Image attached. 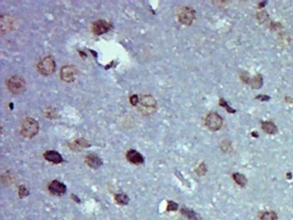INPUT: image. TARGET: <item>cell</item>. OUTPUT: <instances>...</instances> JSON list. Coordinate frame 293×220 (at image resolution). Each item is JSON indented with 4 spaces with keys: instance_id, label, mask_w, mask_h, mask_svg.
Here are the masks:
<instances>
[{
    "instance_id": "obj_25",
    "label": "cell",
    "mask_w": 293,
    "mask_h": 220,
    "mask_svg": "<svg viewBox=\"0 0 293 220\" xmlns=\"http://www.w3.org/2000/svg\"><path fill=\"white\" fill-rule=\"evenodd\" d=\"M71 198L73 199L74 201L77 202V203H80V202H81L80 199H79L78 197H77V196H75V194H72V195H71Z\"/></svg>"
},
{
    "instance_id": "obj_5",
    "label": "cell",
    "mask_w": 293,
    "mask_h": 220,
    "mask_svg": "<svg viewBox=\"0 0 293 220\" xmlns=\"http://www.w3.org/2000/svg\"><path fill=\"white\" fill-rule=\"evenodd\" d=\"M195 18V11L189 7H184L181 9L178 14V19L180 23L190 25Z\"/></svg>"
},
{
    "instance_id": "obj_10",
    "label": "cell",
    "mask_w": 293,
    "mask_h": 220,
    "mask_svg": "<svg viewBox=\"0 0 293 220\" xmlns=\"http://www.w3.org/2000/svg\"><path fill=\"white\" fill-rule=\"evenodd\" d=\"M126 158H127V160H128L130 163L137 165L141 164V163H143L145 162L144 156H143L139 152H137V151H135V150H129V151H127V153H126Z\"/></svg>"
},
{
    "instance_id": "obj_18",
    "label": "cell",
    "mask_w": 293,
    "mask_h": 220,
    "mask_svg": "<svg viewBox=\"0 0 293 220\" xmlns=\"http://www.w3.org/2000/svg\"><path fill=\"white\" fill-rule=\"evenodd\" d=\"M262 82H263V80H262V78H261V75H256L255 78H253L250 80V84L252 85L253 88H261L262 86Z\"/></svg>"
},
{
    "instance_id": "obj_13",
    "label": "cell",
    "mask_w": 293,
    "mask_h": 220,
    "mask_svg": "<svg viewBox=\"0 0 293 220\" xmlns=\"http://www.w3.org/2000/svg\"><path fill=\"white\" fill-rule=\"evenodd\" d=\"M181 215L186 217V218L189 220L201 219L200 216L199 215L198 213H196V212L193 211V210H192V209H189V208H187V207H182V208L181 209Z\"/></svg>"
},
{
    "instance_id": "obj_19",
    "label": "cell",
    "mask_w": 293,
    "mask_h": 220,
    "mask_svg": "<svg viewBox=\"0 0 293 220\" xmlns=\"http://www.w3.org/2000/svg\"><path fill=\"white\" fill-rule=\"evenodd\" d=\"M178 204L172 200H168V206H167V211H175L178 210Z\"/></svg>"
},
{
    "instance_id": "obj_23",
    "label": "cell",
    "mask_w": 293,
    "mask_h": 220,
    "mask_svg": "<svg viewBox=\"0 0 293 220\" xmlns=\"http://www.w3.org/2000/svg\"><path fill=\"white\" fill-rule=\"evenodd\" d=\"M256 99H259V100H261V101H269V100H270V97L268 96H262V95H260V96H257Z\"/></svg>"
},
{
    "instance_id": "obj_9",
    "label": "cell",
    "mask_w": 293,
    "mask_h": 220,
    "mask_svg": "<svg viewBox=\"0 0 293 220\" xmlns=\"http://www.w3.org/2000/svg\"><path fill=\"white\" fill-rule=\"evenodd\" d=\"M109 28V23H107L106 21H103V20H99V21H97V22L94 23V25H93V32H94L95 35H102V34H104L107 31H108Z\"/></svg>"
},
{
    "instance_id": "obj_11",
    "label": "cell",
    "mask_w": 293,
    "mask_h": 220,
    "mask_svg": "<svg viewBox=\"0 0 293 220\" xmlns=\"http://www.w3.org/2000/svg\"><path fill=\"white\" fill-rule=\"evenodd\" d=\"M44 158L53 163H60L63 162V157L58 151H47L44 153Z\"/></svg>"
},
{
    "instance_id": "obj_7",
    "label": "cell",
    "mask_w": 293,
    "mask_h": 220,
    "mask_svg": "<svg viewBox=\"0 0 293 220\" xmlns=\"http://www.w3.org/2000/svg\"><path fill=\"white\" fill-rule=\"evenodd\" d=\"M138 103L141 107V111H144V113L149 111V114H151L152 111L155 110L156 108V101L155 99L151 96H144L140 98L138 101Z\"/></svg>"
},
{
    "instance_id": "obj_2",
    "label": "cell",
    "mask_w": 293,
    "mask_h": 220,
    "mask_svg": "<svg viewBox=\"0 0 293 220\" xmlns=\"http://www.w3.org/2000/svg\"><path fill=\"white\" fill-rule=\"evenodd\" d=\"M7 87L11 93L15 95L22 94L25 90L26 82L23 77H20L18 75L12 76L7 81Z\"/></svg>"
},
{
    "instance_id": "obj_28",
    "label": "cell",
    "mask_w": 293,
    "mask_h": 220,
    "mask_svg": "<svg viewBox=\"0 0 293 220\" xmlns=\"http://www.w3.org/2000/svg\"><path fill=\"white\" fill-rule=\"evenodd\" d=\"M252 135L253 136H255V137H258V133H252Z\"/></svg>"
},
{
    "instance_id": "obj_22",
    "label": "cell",
    "mask_w": 293,
    "mask_h": 220,
    "mask_svg": "<svg viewBox=\"0 0 293 220\" xmlns=\"http://www.w3.org/2000/svg\"><path fill=\"white\" fill-rule=\"evenodd\" d=\"M219 103H220V105L222 106V107L225 108L227 109V111H228L229 113H236V110H234L233 108H231L230 107H229L228 103H227V102H226V101H225L224 99H221V100H220V101H219Z\"/></svg>"
},
{
    "instance_id": "obj_3",
    "label": "cell",
    "mask_w": 293,
    "mask_h": 220,
    "mask_svg": "<svg viewBox=\"0 0 293 220\" xmlns=\"http://www.w3.org/2000/svg\"><path fill=\"white\" fill-rule=\"evenodd\" d=\"M54 60L51 57L47 56L45 57L43 60H41L38 64V71L44 76H47L52 74L55 70Z\"/></svg>"
},
{
    "instance_id": "obj_26",
    "label": "cell",
    "mask_w": 293,
    "mask_h": 220,
    "mask_svg": "<svg viewBox=\"0 0 293 220\" xmlns=\"http://www.w3.org/2000/svg\"><path fill=\"white\" fill-rule=\"evenodd\" d=\"M286 177H287V179H288V180H291V179L292 178V174H291V172H288V173H287V174H286Z\"/></svg>"
},
{
    "instance_id": "obj_1",
    "label": "cell",
    "mask_w": 293,
    "mask_h": 220,
    "mask_svg": "<svg viewBox=\"0 0 293 220\" xmlns=\"http://www.w3.org/2000/svg\"><path fill=\"white\" fill-rule=\"evenodd\" d=\"M39 131V124L33 118H26L23 119V121L21 124V128L20 132L23 137L25 138H32L35 136Z\"/></svg>"
},
{
    "instance_id": "obj_24",
    "label": "cell",
    "mask_w": 293,
    "mask_h": 220,
    "mask_svg": "<svg viewBox=\"0 0 293 220\" xmlns=\"http://www.w3.org/2000/svg\"><path fill=\"white\" fill-rule=\"evenodd\" d=\"M131 101H132V103H133V105H136L137 103H138V98H137V96H132V97H131Z\"/></svg>"
},
{
    "instance_id": "obj_27",
    "label": "cell",
    "mask_w": 293,
    "mask_h": 220,
    "mask_svg": "<svg viewBox=\"0 0 293 220\" xmlns=\"http://www.w3.org/2000/svg\"><path fill=\"white\" fill-rule=\"evenodd\" d=\"M264 5H266V2H262V3H261V4L259 5V7H260V8H262Z\"/></svg>"
},
{
    "instance_id": "obj_8",
    "label": "cell",
    "mask_w": 293,
    "mask_h": 220,
    "mask_svg": "<svg viewBox=\"0 0 293 220\" xmlns=\"http://www.w3.org/2000/svg\"><path fill=\"white\" fill-rule=\"evenodd\" d=\"M48 191L53 195L60 196V195L64 194L66 192V186L59 181L54 180V181L51 182L48 185Z\"/></svg>"
},
{
    "instance_id": "obj_20",
    "label": "cell",
    "mask_w": 293,
    "mask_h": 220,
    "mask_svg": "<svg viewBox=\"0 0 293 220\" xmlns=\"http://www.w3.org/2000/svg\"><path fill=\"white\" fill-rule=\"evenodd\" d=\"M206 171H207V170H206V165H205V163H201V164L200 165L197 169H196V170H195V172H196L198 175H200V176L205 175L206 173Z\"/></svg>"
},
{
    "instance_id": "obj_21",
    "label": "cell",
    "mask_w": 293,
    "mask_h": 220,
    "mask_svg": "<svg viewBox=\"0 0 293 220\" xmlns=\"http://www.w3.org/2000/svg\"><path fill=\"white\" fill-rule=\"evenodd\" d=\"M27 195H28V190L26 188V187L24 185H22L19 188V197L23 199V198L27 197Z\"/></svg>"
},
{
    "instance_id": "obj_6",
    "label": "cell",
    "mask_w": 293,
    "mask_h": 220,
    "mask_svg": "<svg viewBox=\"0 0 293 220\" xmlns=\"http://www.w3.org/2000/svg\"><path fill=\"white\" fill-rule=\"evenodd\" d=\"M77 76V68L73 65H65L60 71L61 79L66 82H71L75 80Z\"/></svg>"
},
{
    "instance_id": "obj_14",
    "label": "cell",
    "mask_w": 293,
    "mask_h": 220,
    "mask_svg": "<svg viewBox=\"0 0 293 220\" xmlns=\"http://www.w3.org/2000/svg\"><path fill=\"white\" fill-rule=\"evenodd\" d=\"M261 127L268 134H275L278 132L277 127L272 121H262L261 122Z\"/></svg>"
},
{
    "instance_id": "obj_15",
    "label": "cell",
    "mask_w": 293,
    "mask_h": 220,
    "mask_svg": "<svg viewBox=\"0 0 293 220\" xmlns=\"http://www.w3.org/2000/svg\"><path fill=\"white\" fill-rule=\"evenodd\" d=\"M261 220H278L279 217L278 214L273 211H266L261 212L260 215Z\"/></svg>"
},
{
    "instance_id": "obj_12",
    "label": "cell",
    "mask_w": 293,
    "mask_h": 220,
    "mask_svg": "<svg viewBox=\"0 0 293 220\" xmlns=\"http://www.w3.org/2000/svg\"><path fill=\"white\" fill-rule=\"evenodd\" d=\"M85 162L88 164L89 167H90L92 169H98L99 167H101L102 165V161L101 159L96 155L94 154H90V155H88L85 157Z\"/></svg>"
},
{
    "instance_id": "obj_4",
    "label": "cell",
    "mask_w": 293,
    "mask_h": 220,
    "mask_svg": "<svg viewBox=\"0 0 293 220\" xmlns=\"http://www.w3.org/2000/svg\"><path fill=\"white\" fill-rule=\"evenodd\" d=\"M206 125L209 130L215 132L219 130L223 125V119L217 113H210L206 116Z\"/></svg>"
},
{
    "instance_id": "obj_17",
    "label": "cell",
    "mask_w": 293,
    "mask_h": 220,
    "mask_svg": "<svg viewBox=\"0 0 293 220\" xmlns=\"http://www.w3.org/2000/svg\"><path fill=\"white\" fill-rule=\"evenodd\" d=\"M232 177H233L234 181L236 182V183H237L240 187H245L246 184H247V179L246 176L243 174H240V173H234L232 174Z\"/></svg>"
},
{
    "instance_id": "obj_16",
    "label": "cell",
    "mask_w": 293,
    "mask_h": 220,
    "mask_svg": "<svg viewBox=\"0 0 293 220\" xmlns=\"http://www.w3.org/2000/svg\"><path fill=\"white\" fill-rule=\"evenodd\" d=\"M115 200L117 204H119L120 206H126L130 201V199L125 193H117L115 194Z\"/></svg>"
}]
</instances>
